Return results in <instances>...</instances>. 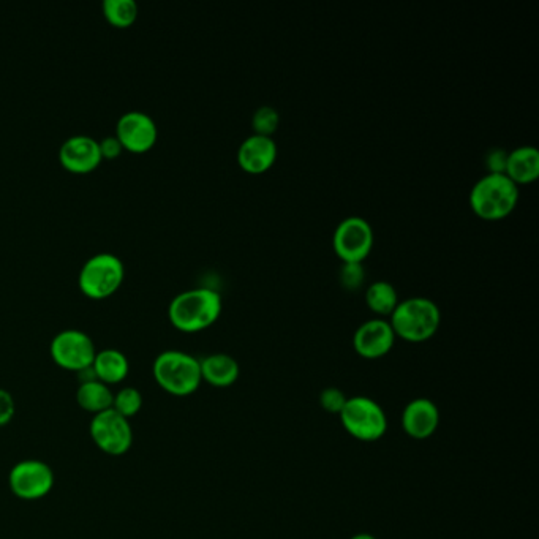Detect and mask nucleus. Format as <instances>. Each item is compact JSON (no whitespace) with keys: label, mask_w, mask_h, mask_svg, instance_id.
<instances>
[{"label":"nucleus","mask_w":539,"mask_h":539,"mask_svg":"<svg viewBox=\"0 0 539 539\" xmlns=\"http://www.w3.org/2000/svg\"><path fill=\"white\" fill-rule=\"evenodd\" d=\"M116 136L124 149L141 154L154 146L159 136V129L149 114L143 111H129L119 117Z\"/></svg>","instance_id":"nucleus-11"},{"label":"nucleus","mask_w":539,"mask_h":539,"mask_svg":"<svg viewBox=\"0 0 539 539\" xmlns=\"http://www.w3.org/2000/svg\"><path fill=\"white\" fill-rule=\"evenodd\" d=\"M89 434L94 445L106 456H125L133 446L130 419L119 415L113 408L92 416Z\"/></svg>","instance_id":"nucleus-8"},{"label":"nucleus","mask_w":539,"mask_h":539,"mask_svg":"<svg viewBox=\"0 0 539 539\" xmlns=\"http://www.w3.org/2000/svg\"><path fill=\"white\" fill-rule=\"evenodd\" d=\"M113 397V389L98 380L80 383L76 389V404L92 416L110 410L113 407Z\"/></svg>","instance_id":"nucleus-19"},{"label":"nucleus","mask_w":539,"mask_h":539,"mask_svg":"<svg viewBox=\"0 0 539 539\" xmlns=\"http://www.w3.org/2000/svg\"><path fill=\"white\" fill-rule=\"evenodd\" d=\"M95 377L105 385H121L130 374V361L121 350L116 348H105L97 351L94 362H92Z\"/></svg>","instance_id":"nucleus-17"},{"label":"nucleus","mask_w":539,"mask_h":539,"mask_svg":"<svg viewBox=\"0 0 539 539\" xmlns=\"http://www.w3.org/2000/svg\"><path fill=\"white\" fill-rule=\"evenodd\" d=\"M102 8L105 18L116 27L132 26L138 16L135 0H105Z\"/></svg>","instance_id":"nucleus-21"},{"label":"nucleus","mask_w":539,"mask_h":539,"mask_svg":"<svg viewBox=\"0 0 539 539\" xmlns=\"http://www.w3.org/2000/svg\"><path fill=\"white\" fill-rule=\"evenodd\" d=\"M348 397L345 396V392L340 391L337 388H326L325 391H321L320 405L323 410L328 411L331 415H340V411L343 410L345 404H347Z\"/></svg>","instance_id":"nucleus-25"},{"label":"nucleus","mask_w":539,"mask_h":539,"mask_svg":"<svg viewBox=\"0 0 539 539\" xmlns=\"http://www.w3.org/2000/svg\"><path fill=\"white\" fill-rule=\"evenodd\" d=\"M350 539H378V538H375L374 535H370V533H358V535L351 536Z\"/></svg>","instance_id":"nucleus-29"},{"label":"nucleus","mask_w":539,"mask_h":539,"mask_svg":"<svg viewBox=\"0 0 539 539\" xmlns=\"http://www.w3.org/2000/svg\"><path fill=\"white\" fill-rule=\"evenodd\" d=\"M124 263L114 253H95L83 264L78 277L81 291L92 299L108 298L124 280Z\"/></svg>","instance_id":"nucleus-6"},{"label":"nucleus","mask_w":539,"mask_h":539,"mask_svg":"<svg viewBox=\"0 0 539 539\" xmlns=\"http://www.w3.org/2000/svg\"><path fill=\"white\" fill-rule=\"evenodd\" d=\"M440 426V410L434 400L418 397L405 405L402 411V427L413 440H427Z\"/></svg>","instance_id":"nucleus-14"},{"label":"nucleus","mask_w":539,"mask_h":539,"mask_svg":"<svg viewBox=\"0 0 539 539\" xmlns=\"http://www.w3.org/2000/svg\"><path fill=\"white\" fill-rule=\"evenodd\" d=\"M51 358L61 369L68 372H81L92 366L97 348L94 340L81 329H64L57 332L49 345Z\"/></svg>","instance_id":"nucleus-9"},{"label":"nucleus","mask_w":539,"mask_h":539,"mask_svg":"<svg viewBox=\"0 0 539 539\" xmlns=\"http://www.w3.org/2000/svg\"><path fill=\"white\" fill-rule=\"evenodd\" d=\"M98 144L103 159H116L124 151V146L116 135L105 136L102 141H98Z\"/></svg>","instance_id":"nucleus-28"},{"label":"nucleus","mask_w":539,"mask_h":539,"mask_svg":"<svg viewBox=\"0 0 539 539\" xmlns=\"http://www.w3.org/2000/svg\"><path fill=\"white\" fill-rule=\"evenodd\" d=\"M277 160L276 141L268 136L252 135L239 146L238 162L242 170L261 174L271 170Z\"/></svg>","instance_id":"nucleus-15"},{"label":"nucleus","mask_w":539,"mask_h":539,"mask_svg":"<svg viewBox=\"0 0 539 539\" xmlns=\"http://www.w3.org/2000/svg\"><path fill=\"white\" fill-rule=\"evenodd\" d=\"M332 245L343 263H362L374 247V230L367 220L353 215L337 225Z\"/></svg>","instance_id":"nucleus-10"},{"label":"nucleus","mask_w":539,"mask_h":539,"mask_svg":"<svg viewBox=\"0 0 539 539\" xmlns=\"http://www.w3.org/2000/svg\"><path fill=\"white\" fill-rule=\"evenodd\" d=\"M201 380L214 388H230L241 375L239 362L227 353H214L200 359Z\"/></svg>","instance_id":"nucleus-16"},{"label":"nucleus","mask_w":539,"mask_h":539,"mask_svg":"<svg viewBox=\"0 0 539 539\" xmlns=\"http://www.w3.org/2000/svg\"><path fill=\"white\" fill-rule=\"evenodd\" d=\"M366 302L369 309L380 317H391L399 304V296L391 283L378 280L367 288Z\"/></svg>","instance_id":"nucleus-20"},{"label":"nucleus","mask_w":539,"mask_h":539,"mask_svg":"<svg viewBox=\"0 0 539 539\" xmlns=\"http://www.w3.org/2000/svg\"><path fill=\"white\" fill-rule=\"evenodd\" d=\"M505 174L514 184H532L539 178V152L533 146H521L508 152Z\"/></svg>","instance_id":"nucleus-18"},{"label":"nucleus","mask_w":539,"mask_h":539,"mask_svg":"<svg viewBox=\"0 0 539 539\" xmlns=\"http://www.w3.org/2000/svg\"><path fill=\"white\" fill-rule=\"evenodd\" d=\"M144 399L140 389L135 386H124L119 391L114 392L113 410L124 418L132 419L140 413L143 408Z\"/></svg>","instance_id":"nucleus-22"},{"label":"nucleus","mask_w":539,"mask_h":539,"mask_svg":"<svg viewBox=\"0 0 539 539\" xmlns=\"http://www.w3.org/2000/svg\"><path fill=\"white\" fill-rule=\"evenodd\" d=\"M280 124L279 111L272 106H261L252 117L253 135L268 136L277 132Z\"/></svg>","instance_id":"nucleus-23"},{"label":"nucleus","mask_w":539,"mask_h":539,"mask_svg":"<svg viewBox=\"0 0 539 539\" xmlns=\"http://www.w3.org/2000/svg\"><path fill=\"white\" fill-rule=\"evenodd\" d=\"M339 277L343 288L350 291L358 290L366 279V271L362 268V263H343Z\"/></svg>","instance_id":"nucleus-24"},{"label":"nucleus","mask_w":539,"mask_h":539,"mask_svg":"<svg viewBox=\"0 0 539 539\" xmlns=\"http://www.w3.org/2000/svg\"><path fill=\"white\" fill-rule=\"evenodd\" d=\"M394 342H396V334L391 323L385 318H374V320L362 323L353 337V347L356 353L364 359L383 358L392 350Z\"/></svg>","instance_id":"nucleus-12"},{"label":"nucleus","mask_w":539,"mask_h":539,"mask_svg":"<svg viewBox=\"0 0 539 539\" xmlns=\"http://www.w3.org/2000/svg\"><path fill=\"white\" fill-rule=\"evenodd\" d=\"M98 140L89 135L70 136L59 149V160L65 170L72 173H89L102 162Z\"/></svg>","instance_id":"nucleus-13"},{"label":"nucleus","mask_w":539,"mask_h":539,"mask_svg":"<svg viewBox=\"0 0 539 539\" xmlns=\"http://www.w3.org/2000/svg\"><path fill=\"white\" fill-rule=\"evenodd\" d=\"M519 187L506 174H490L479 179L470 192V206L479 219L497 222L516 209Z\"/></svg>","instance_id":"nucleus-3"},{"label":"nucleus","mask_w":539,"mask_h":539,"mask_svg":"<svg viewBox=\"0 0 539 539\" xmlns=\"http://www.w3.org/2000/svg\"><path fill=\"white\" fill-rule=\"evenodd\" d=\"M56 484L51 465L43 460L26 459L13 465L8 473V487L12 494L24 502H37L48 497Z\"/></svg>","instance_id":"nucleus-7"},{"label":"nucleus","mask_w":539,"mask_h":539,"mask_svg":"<svg viewBox=\"0 0 539 539\" xmlns=\"http://www.w3.org/2000/svg\"><path fill=\"white\" fill-rule=\"evenodd\" d=\"M394 334L411 343L426 342L437 334L441 325V312L434 301L410 298L400 301L389 317Z\"/></svg>","instance_id":"nucleus-4"},{"label":"nucleus","mask_w":539,"mask_h":539,"mask_svg":"<svg viewBox=\"0 0 539 539\" xmlns=\"http://www.w3.org/2000/svg\"><path fill=\"white\" fill-rule=\"evenodd\" d=\"M16 404L7 389H0V427L8 426L15 418Z\"/></svg>","instance_id":"nucleus-26"},{"label":"nucleus","mask_w":539,"mask_h":539,"mask_svg":"<svg viewBox=\"0 0 539 539\" xmlns=\"http://www.w3.org/2000/svg\"><path fill=\"white\" fill-rule=\"evenodd\" d=\"M222 313V298L211 288H193L174 296L168 307L171 325L182 332H200L214 325Z\"/></svg>","instance_id":"nucleus-1"},{"label":"nucleus","mask_w":539,"mask_h":539,"mask_svg":"<svg viewBox=\"0 0 539 539\" xmlns=\"http://www.w3.org/2000/svg\"><path fill=\"white\" fill-rule=\"evenodd\" d=\"M152 375L160 389L171 396L187 397L200 389V359L181 350L162 351L152 364Z\"/></svg>","instance_id":"nucleus-2"},{"label":"nucleus","mask_w":539,"mask_h":539,"mask_svg":"<svg viewBox=\"0 0 539 539\" xmlns=\"http://www.w3.org/2000/svg\"><path fill=\"white\" fill-rule=\"evenodd\" d=\"M508 152L505 149H492L487 152L486 165L490 174H505Z\"/></svg>","instance_id":"nucleus-27"},{"label":"nucleus","mask_w":539,"mask_h":539,"mask_svg":"<svg viewBox=\"0 0 539 539\" xmlns=\"http://www.w3.org/2000/svg\"><path fill=\"white\" fill-rule=\"evenodd\" d=\"M340 423L351 437L364 443L381 440L388 432V416L377 400L366 396L348 397L340 411Z\"/></svg>","instance_id":"nucleus-5"}]
</instances>
